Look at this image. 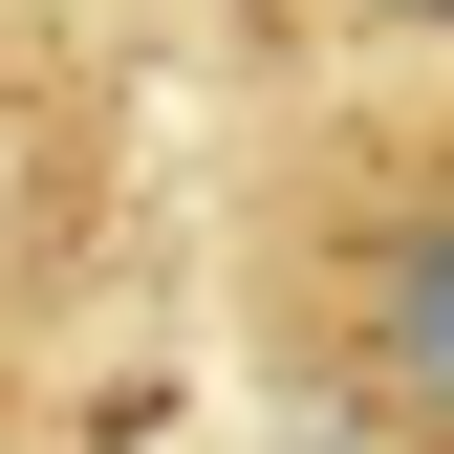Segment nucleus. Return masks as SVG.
I'll use <instances>...</instances> for the list:
<instances>
[{
  "label": "nucleus",
  "mask_w": 454,
  "mask_h": 454,
  "mask_svg": "<svg viewBox=\"0 0 454 454\" xmlns=\"http://www.w3.org/2000/svg\"><path fill=\"white\" fill-rule=\"evenodd\" d=\"M347 43H454V0H325Z\"/></svg>",
  "instance_id": "f03ea898"
},
{
  "label": "nucleus",
  "mask_w": 454,
  "mask_h": 454,
  "mask_svg": "<svg viewBox=\"0 0 454 454\" xmlns=\"http://www.w3.org/2000/svg\"><path fill=\"white\" fill-rule=\"evenodd\" d=\"M303 368L347 389V411H389L411 454H454V152H389V174L325 216Z\"/></svg>",
  "instance_id": "f257e3e1"
}]
</instances>
